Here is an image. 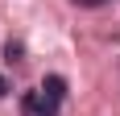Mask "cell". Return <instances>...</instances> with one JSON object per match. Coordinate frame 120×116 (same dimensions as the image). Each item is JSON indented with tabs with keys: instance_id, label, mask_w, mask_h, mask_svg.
I'll return each instance as SVG.
<instances>
[{
	"instance_id": "cell-1",
	"label": "cell",
	"mask_w": 120,
	"mask_h": 116,
	"mask_svg": "<svg viewBox=\"0 0 120 116\" xmlns=\"http://www.w3.org/2000/svg\"><path fill=\"white\" fill-rule=\"evenodd\" d=\"M62 100H66V79L50 75L37 91H29V95L21 100V108H25V116H58Z\"/></svg>"
},
{
	"instance_id": "cell-2",
	"label": "cell",
	"mask_w": 120,
	"mask_h": 116,
	"mask_svg": "<svg viewBox=\"0 0 120 116\" xmlns=\"http://www.w3.org/2000/svg\"><path fill=\"white\" fill-rule=\"evenodd\" d=\"M0 95H4V79H0Z\"/></svg>"
}]
</instances>
